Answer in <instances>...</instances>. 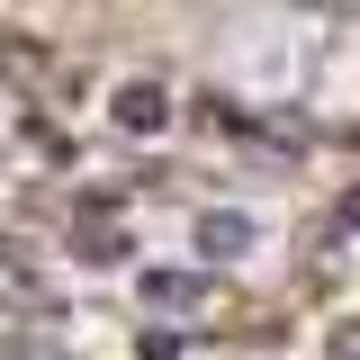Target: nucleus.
<instances>
[{
	"mask_svg": "<svg viewBox=\"0 0 360 360\" xmlns=\"http://www.w3.org/2000/svg\"><path fill=\"white\" fill-rule=\"evenodd\" d=\"M144 307H198V279H144Z\"/></svg>",
	"mask_w": 360,
	"mask_h": 360,
	"instance_id": "nucleus-3",
	"label": "nucleus"
},
{
	"mask_svg": "<svg viewBox=\"0 0 360 360\" xmlns=\"http://www.w3.org/2000/svg\"><path fill=\"white\" fill-rule=\"evenodd\" d=\"M0 360H63V352H45V342H0Z\"/></svg>",
	"mask_w": 360,
	"mask_h": 360,
	"instance_id": "nucleus-4",
	"label": "nucleus"
},
{
	"mask_svg": "<svg viewBox=\"0 0 360 360\" xmlns=\"http://www.w3.org/2000/svg\"><path fill=\"white\" fill-rule=\"evenodd\" d=\"M198 243H207V252H243V243H252V217H198Z\"/></svg>",
	"mask_w": 360,
	"mask_h": 360,
	"instance_id": "nucleus-2",
	"label": "nucleus"
},
{
	"mask_svg": "<svg viewBox=\"0 0 360 360\" xmlns=\"http://www.w3.org/2000/svg\"><path fill=\"white\" fill-rule=\"evenodd\" d=\"M307 9H333V18H342V9H360V0H307Z\"/></svg>",
	"mask_w": 360,
	"mask_h": 360,
	"instance_id": "nucleus-5",
	"label": "nucleus"
},
{
	"mask_svg": "<svg viewBox=\"0 0 360 360\" xmlns=\"http://www.w3.org/2000/svg\"><path fill=\"white\" fill-rule=\"evenodd\" d=\"M162 117H172V108H162V90H153V82H127V90H117V127L144 135V127H162Z\"/></svg>",
	"mask_w": 360,
	"mask_h": 360,
	"instance_id": "nucleus-1",
	"label": "nucleus"
}]
</instances>
